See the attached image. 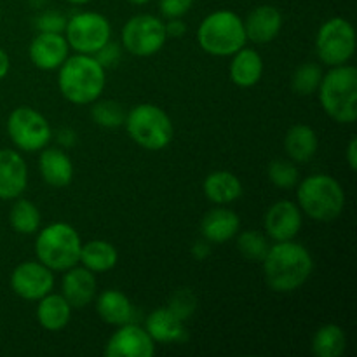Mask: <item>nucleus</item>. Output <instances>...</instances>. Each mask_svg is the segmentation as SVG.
Listing matches in <instances>:
<instances>
[{
  "label": "nucleus",
  "mask_w": 357,
  "mask_h": 357,
  "mask_svg": "<svg viewBox=\"0 0 357 357\" xmlns=\"http://www.w3.org/2000/svg\"><path fill=\"white\" fill-rule=\"evenodd\" d=\"M268 288L275 293H293L309 281L314 271L312 255L295 241H281L268 248L264 261Z\"/></svg>",
  "instance_id": "nucleus-1"
},
{
  "label": "nucleus",
  "mask_w": 357,
  "mask_h": 357,
  "mask_svg": "<svg viewBox=\"0 0 357 357\" xmlns=\"http://www.w3.org/2000/svg\"><path fill=\"white\" fill-rule=\"evenodd\" d=\"M107 86V70L91 54L68 56L58 68L61 96L73 105H91L100 100Z\"/></svg>",
  "instance_id": "nucleus-2"
},
{
  "label": "nucleus",
  "mask_w": 357,
  "mask_h": 357,
  "mask_svg": "<svg viewBox=\"0 0 357 357\" xmlns=\"http://www.w3.org/2000/svg\"><path fill=\"white\" fill-rule=\"evenodd\" d=\"M319 101L328 117L338 124H354L357 119V70L352 65L331 66L321 79Z\"/></svg>",
  "instance_id": "nucleus-3"
},
{
  "label": "nucleus",
  "mask_w": 357,
  "mask_h": 357,
  "mask_svg": "<svg viewBox=\"0 0 357 357\" xmlns=\"http://www.w3.org/2000/svg\"><path fill=\"white\" fill-rule=\"evenodd\" d=\"M296 201L303 215L321 223H330L344 213L345 192L330 174H310L296 188Z\"/></svg>",
  "instance_id": "nucleus-4"
},
{
  "label": "nucleus",
  "mask_w": 357,
  "mask_h": 357,
  "mask_svg": "<svg viewBox=\"0 0 357 357\" xmlns=\"http://www.w3.org/2000/svg\"><path fill=\"white\" fill-rule=\"evenodd\" d=\"M246 40L244 20L229 9L208 14L197 28V42L201 49L216 58L236 54L246 45Z\"/></svg>",
  "instance_id": "nucleus-5"
},
{
  "label": "nucleus",
  "mask_w": 357,
  "mask_h": 357,
  "mask_svg": "<svg viewBox=\"0 0 357 357\" xmlns=\"http://www.w3.org/2000/svg\"><path fill=\"white\" fill-rule=\"evenodd\" d=\"M82 239L72 225L56 222L44 227L35 239V255L52 272H65L79 265Z\"/></svg>",
  "instance_id": "nucleus-6"
},
{
  "label": "nucleus",
  "mask_w": 357,
  "mask_h": 357,
  "mask_svg": "<svg viewBox=\"0 0 357 357\" xmlns=\"http://www.w3.org/2000/svg\"><path fill=\"white\" fill-rule=\"evenodd\" d=\"M126 131L142 149L159 152L171 145L174 126L169 115L152 103H139L126 114Z\"/></svg>",
  "instance_id": "nucleus-7"
},
{
  "label": "nucleus",
  "mask_w": 357,
  "mask_h": 357,
  "mask_svg": "<svg viewBox=\"0 0 357 357\" xmlns=\"http://www.w3.org/2000/svg\"><path fill=\"white\" fill-rule=\"evenodd\" d=\"M65 38L70 49L79 54L94 56L112 38V24L103 14L84 10L66 21Z\"/></svg>",
  "instance_id": "nucleus-8"
},
{
  "label": "nucleus",
  "mask_w": 357,
  "mask_h": 357,
  "mask_svg": "<svg viewBox=\"0 0 357 357\" xmlns=\"http://www.w3.org/2000/svg\"><path fill=\"white\" fill-rule=\"evenodd\" d=\"M316 51L330 68L349 63L356 52L354 26L340 16L324 21L316 35Z\"/></svg>",
  "instance_id": "nucleus-9"
},
{
  "label": "nucleus",
  "mask_w": 357,
  "mask_h": 357,
  "mask_svg": "<svg viewBox=\"0 0 357 357\" xmlns=\"http://www.w3.org/2000/svg\"><path fill=\"white\" fill-rule=\"evenodd\" d=\"M7 135L16 149L40 152L51 142L52 129L40 112L30 107H17L7 119Z\"/></svg>",
  "instance_id": "nucleus-10"
},
{
  "label": "nucleus",
  "mask_w": 357,
  "mask_h": 357,
  "mask_svg": "<svg viewBox=\"0 0 357 357\" xmlns=\"http://www.w3.org/2000/svg\"><path fill=\"white\" fill-rule=\"evenodd\" d=\"M167 40L162 20L153 14H136L129 17L122 28V45L126 51L138 58L157 54Z\"/></svg>",
  "instance_id": "nucleus-11"
},
{
  "label": "nucleus",
  "mask_w": 357,
  "mask_h": 357,
  "mask_svg": "<svg viewBox=\"0 0 357 357\" xmlns=\"http://www.w3.org/2000/svg\"><path fill=\"white\" fill-rule=\"evenodd\" d=\"M10 288L20 298L37 302L54 288V274L40 261H23L10 274Z\"/></svg>",
  "instance_id": "nucleus-12"
},
{
  "label": "nucleus",
  "mask_w": 357,
  "mask_h": 357,
  "mask_svg": "<svg viewBox=\"0 0 357 357\" xmlns=\"http://www.w3.org/2000/svg\"><path fill=\"white\" fill-rule=\"evenodd\" d=\"M155 342L152 340L145 328L136 324H122L107 342V357H153Z\"/></svg>",
  "instance_id": "nucleus-13"
},
{
  "label": "nucleus",
  "mask_w": 357,
  "mask_h": 357,
  "mask_svg": "<svg viewBox=\"0 0 357 357\" xmlns=\"http://www.w3.org/2000/svg\"><path fill=\"white\" fill-rule=\"evenodd\" d=\"M302 209L291 201H279L265 213V232L275 243L293 241L302 230Z\"/></svg>",
  "instance_id": "nucleus-14"
},
{
  "label": "nucleus",
  "mask_w": 357,
  "mask_h": 357,
  "mask_svg": "<svg viewBox=\"0 0 357 357\" xmlns=\"http://www.w3.org/2000/svg\"><path fill=\"white\" fill-rule=\"evenodd\" d=\"M28 56L35 68L52 72V70H58L70 56V45L63 33L38 31L37 37L30 42Z\"/></svg>",
  "instance_id": "nucleus-15"
},
{
  "label": "nucleus",
  "mask_w": 357,
  "mask_h": 357,
  "mask_svg": "<svg viewBox=\"0 0 357 357\" xmlns=\"http://www.w3.org/2000/svg\"><path fill=\"white\" fill-rule=\"evenodd\" d=\"M28 185V166L20 152L0 149V199L14 201L21 197Z\"/></svg>",
  "instance_id": "nucleus-16"
},
{
  "label": "nucleus",
  "mask_w": 357,
  "mask_h": 357,
  "mask_svg": "<svg viewBox=\"0 0 357 357\" xmlns=\"http://www.w3.org/2000/svg\"><path fill=\"white\" fill-rule=\"evenodd\" d=\"M282 28V14L279 13L278 7L258 6L248 14L244 21V30H246L248 40L255 44H268L279 35Z\"/></svg>",
  "instance_id": "nucleus-17"
},
{
  "label": "nucleus",
  "mask_w": 357,
  "mask_h": 357,
  "mask_svg": "<svg viewBox=\"0 0 357 357\" xmlns=\"http://www.w3.org/2000/svg\"><path fill=\"white\" fill-rule=\"evenodd\" d=\"M96 278L86 267H75L65 271L61 281V295L72 309H82L87 307L96 296Z\"/></svg>",
  "instance_id": "nucleus-18"
},
{
  "label": "nucleus",
  "mask_w": 357,
  "mask_h": 357,
  "mask_svg": "<svg viewBox=\"0 0 357 357\" xmlns=\"http://www.w3.org/2000/svg\"><path fill=\"white\" fill-rule=\"evenodd\" d=\"M239 229L241 220L237 213L225 208V206H218V208L206 213L201 222L202 237L213 244L227 243L239 234Z\"/></svg>",
  "instance_id": "nucleus-19"
},
{
  "label": "nucleus",
  "mask_w": 357,
  "mask_h": 357,
  "mask_svg": "<svg viewBox=\"0 0 357 357\" xmlns=\"http://www.w3.org/2000/svg\"><path fill=\"white\" fill-rule=\"evenodd\" d=\"M38 157V171L42 180L54 188L68 187L73 180V164L68 153L61 149H42Z\"/></svg>",
  "instance_id": "nucleus-20"
},
{
  "label": "nucleus",
  "mask_w": 357,
  "mask_h": 357,
  "mask_svg": "<svg viewBox=\"0 0 357 357\" xmlns=\"http://www.w3.org/2000/svg\"><path fill=\"white\" fill-rule=\"evenodd\" d=\"M183 323L169 307H160L146 317L145 330L155 344H176L185 337Z\"/></svg>",
  "instance_id": "nucleus-21"
},
{
  "label": "nucleus",
  "mask_w": 357,
  "mask_h": 357,
  "mask_svg": "<svg viewBox=\"0 0 357 357\" xmlns=\"http://www.w3.org/2000/svg\"><path fill=\"white\" fill-rule=\"evenodd\" d=\"M230 79L237 87H253L260 82L264 75V59L260 52L244 45L243 49L230 56Z\"/></svg>",
  "instance_id": "nucleus-22"
},
{
  "label": "nucleus",
  "mask_w": 357,
  "mask_h": 357,
  "mask_svg": "<svg viewBox=\"0 0 357 357\" xmlns=\"http://www.w3.org/2000/svg\"><path fill=\"white\" fill-rule=\"evenodd\" d=\"M37 321L44 330L61 331L72 319V305L61 293H47L37 300Z\"/></svg>",
  "instance_id": "nucleus-23"
},
{
  "label": "nucleus",
  "mask_w": 357,
  "mask_h": 357,
  "mask_svg": "<svg viewBox=\"0 0 357 357\" xmlns=\"http://www.w3.org/2000/svg\"><path fill=\"white\" fill-rule=\"evenodd\" d=\"M204 195L218 206L232 204L243 195V183L230 171H213L202 183Z\"/></svg>",
  "instance_id": "nucleus-24"
},
{
  "label": "nucleus",
  "mask_w": 357,
  "mask_h": 357,
  "mask_svg": "<svg viewBox=\"0 0 357 357\" xmlns=\"http://www.w3.org/2000/svg\"><path fill=\"white\" fill-rule=\"evenodd\" d=\"M319 139L316 131L307 124H296L286 132L284 150L293 162H309L317 153Z\"/></svg>",
  "instance_id": "nucleus-25"
},
{
  "label": "nucleus",
  "mask_w": 357,
  "mask_h": 357,
  "mask_svg": "<svg viewBox=\"0 0 357 357\" xmlns=\"http://www.w3.org/2000/svg\"><path fill=\"white\" fill-rule=\"evenodd\" d=\"M96 310L101 321L112 326H122L132 317V303L119 289H107L96 300Z\"/></svg>",
  "instance_id": "nucleus-26"
},
{
  "label": "nucleus",
  "mask_w": 357,
  "mask_h": 357,
  "mask_svg": "<svg viewBox=\"0 0 357 357\" xmlns=\"http://www.w3.org/2000/svg\"><path fill=\"white\" fill-rule=\"evenodd\" d=\"M117 248L108 241H89L80 248V264L93 274L108 272L117 265Z\"/></svg>",
  "instance_id": "nucleus-27"
},
{
  "label": "nucleus",
  "mask_w": 357,
  "mask_h": 357,
  "mask_svg": "<svg viewBox=\"0 0 357 357\" xmlns=\"http://www.w3.org/2000/svg\"><path fill=\"white\" fill-rule=\"evenodd\" d=\"M345 345H347V337L338 324H323L314 333L312 354L317 357H338L344 354Z\"/></svg>",
  "instance_id": "nucleus-28"
},
{
  "label": "nucleus",
  "mask_w": 357,
  "mask_h": 357,
  "mask_svg": "<svg viewBox=\"0 0 357 357\" xmlns=\"http://www.w3.org/2000/svg\"><path fill=\"white\" fill-rule=\"evenodd\" d=\"M9 223L17 234L30 236L35 234L40 227V211L37 206L28 199H14V204L10 206Z\"/></svg>",
  "instance_id": "nucleus-29"
},
{
  "label": "nucleus",
  "mask_w": 357,
  "mask_h": 357,
  "mask_svg": "<svg viewBox=\"0 0 357 357\" xmlns=\"http://www.w3.org/2000/svg\"><path fill=\"white\" fill-rule=\"evenodd\" d=\"M93 107H91V119L94 121V124L101 126V128L107 129H115L124 126L126 114L128 112L122 108V105L119 101L114 100H103V101H93Z\"/></svg>",
  "instance_id": "nucleus-30"
},
{
  "label": "nucleus",
  "mask_w": 357,
  "mask_h": 357,
  "mask_svg": "<svg viewBox=\"0 0 357 357\" xmlns=\"http://www.w3.org/2000/svg\"><path fill=\"white\" fill-rule=\"evenodd\" d=\"M268 244L267 237L264 236L258 230H246V232H241L237 237V250L243 255L244 260L253 261V264H261L267 255Z\"/></svg>",
  "instance_id": "nucleus-31"
},
{
  "label": "nucleus",
  "mask_w": 357,
  "mask_h": 357,
  "mask_svg": "<svg viewBox=\"0 0 357 357\" xmlns=\"http://www.w3.org/2000/svg\"><path fill=\"white\" fill-rule=\"evenodd\" d=\"M321 79H323V72L316 63H305V65L298 66L293 73L291 87L296 94L300 96H310L319 87Z\"/></svg>",
  "instance_id": "nucleus-32"
},
{
  "label": "nucleus",
  "mask_w": 357,
  "mask_h": 357,
  "mask_svg": "<svg viewBox=\"0 0 357 357\" xmlns=\"http://www.w3.org/2000/svg\"><path fill=\"white\" fill-rule=\"evenodd\" d=\"M268 180H271L272 185L279 188H293L298 185L300 181V173H298V167L295 166L293 160H286V159H278V160H272L268 164Z\"/></svg>",
  "instance_id": "nucleus-33"
},
{
  "label": "nucleus",
  "mask_w": 357,
  "mask_h": 357,
  "mask_svg": "<svg viewBox=\"0 0 357 357\" xmlns=\"http://www.w3.org/2000/svg\"><path fill=\"white\" fill-rule=\"evenodd\" d=\"M66 16L58 9H45L35 17V28L44 33H63L66 28Z\"/></svg>",
  "instance_id": "nucleus-34"
},
{
  "label": "nucleus",
  "mask_w": 357,
  "mask_h": 357,
  "mask_svg": "<svg viewBox=\"0 0 357 357\" xmlns=\"http://www.w3.org/2000/svg\"><path fill=\"white\" fill-rule=\"evenodd\" d=\"M197 307V298L190 289H180L171 296L169 309L176 314L180 319H188Z\"/></svg>",
  "instance_id": "nucleus-35"
},
{
  "label": "nucleus",
  "mask_w": 357,
  "mask_h": 357,
  "mask_svg": "<svg viewBox=\"0 0 357 357\" xmlns=\"http://www.w3.org/2000/svg\"><path fill=\"white\" fill-rule=\"evenodd\" d=\"M194 6V0H159V10L164 17H183Z\"/></svg>",
  "instance_id": "nucleus-36"
},
{
  "label": "nucleus",
  "mask_w": 357,
  "mask_h": 357,
  "mask_svg": "<svg viewBox=\"0 0 357 357\" xmlns=\"http://www.w3.org/2000/svg\"><path fill=\"white\" fill-rule=\"evenodd\" d=\"M94 58L98 59V63H100L105 70L112 68V66L117 65L119 59L122 58V49L119 44L107 42V44H105L103 47L96 52V54H94Z\"/></svg>",
  "instance_id": "nucleus-37"
},
{
  "label": "nucleus",
  "mask_w": 357,
  "mask_h": 357,
  "mask_svg": "<svg viewBox=\"0 0 357 357\" xmlns=\"http://www.w3.org/2000/svg\"><path fill=\"white\" fill-rule=\"evenodd\" d=\"M166 26V35L173 38H181L185 33H187V24L181 21V17H173L167 23H164Z\"/></svg>",
  "instance_id": "nucleus-38"
},
{
  "label": "nucleus",
  "mask_w": 357,
  "mask_h": 357,
  "mask_svg": "<svg viewBox=\"0 0 357 357\" xmlns=\"http://www.w3.org/2000/svg\"><path fill=\"white\" fill-rule=\"evenodd\" d=\"M58 143L61 146H65V149H70V146H73L77 143V135L73 129L70 128H65L61 129V131L58 132Z\"/></svg>",
  "instance_id": "nucleus-39"
},
{
  "label": "nucleus",
  "mask_w": 357,
  "mask_h": 357,
  "mask_svg": "<svg viewBox=\"0 0 357 357\" xmlns=\"http://www.w3.org/2000/svg\"><path fill=\"white\" fill-rule=\"evenodd\" d=\"M345 159H347L349 167L352 171L357 169V139L352 138L347 145V152H345Z\"/></svg>",
  "instance_id": "nucleus-40"
},
{
  "label": "nucleus",
  "mask_w": 357,
  "mask_h": 357,
  "mask_svg": "<svg viewBox=\"0 0 357 357\" xmlns=\"http://www.w3.org/2000/svg\"><path fill=\"white\" fill-rule=\"evenodd\" d=\"M9 70H10L9 54H7V52L0 47V80L6 79L7 73H9Z\"/></svg>",
  "instance_id": "nucleus-41"
},
{
  "label": "nucleus",
  "mask_w": 357,
  "mask_h": 357,
  "mask_svg": "<svg viewBox=\"0 0 357 357\" xmlns=\"http://www.w3.org/2000/svg\"><path fill=\"white\" fill-rule=\"evenodd\" d=\"M65 2H68L70 6H86L91 0H65Z\"/></svg>",
  "instance_id": "nucleus-42"
},
{
  "label": "nucleus",
  "mask_w": 357,
  "mask_h": 357,
  "mask_svg": "<svg viewBox=\"0 0 357 357\" xmlns=\"http://www.w3.org/2000/svg\"><path fill=\"white\" fill-rule=\"evenodd\" d=\"M129 3H132V6H145V3H149L150 0H128Z\"/></svg>",
  "instance_id": "nucleus-43"
},
{
  "label": "nucleus",
  "mask_w": 357,
  "mask_h": 357,
  "mask_svg": "<svg viewBox=\"0 0 357 357\" xmlns=\"http://www.w3.org/2000/svg\"><path fill=\"white\" fill-rule=\"evenodd\" d=\"M45 0H30V3L33 7H42V3H44Z\"/></svg>",
  "instance_id": "nucleus-44"
}]
</instances>
